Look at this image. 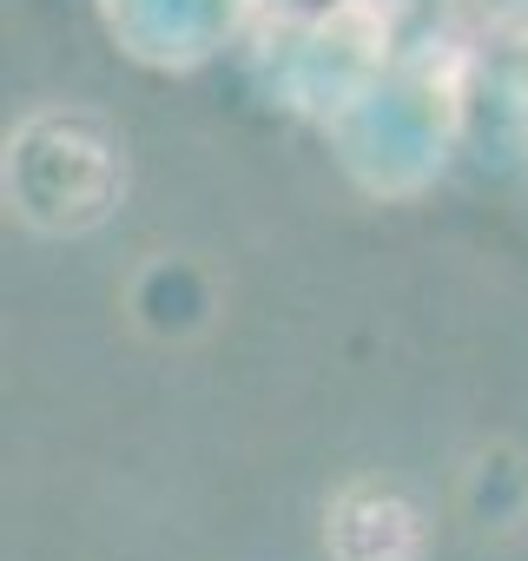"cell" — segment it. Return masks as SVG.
Masks as SVG:
<instances>
[{
    "instance_id": "1",
    "label": "cell",
    "mask_w": 528,
    "mask_h": 561,
    "mask_svg": "<svg viewBox=\"0 0 528 561\" xmlns=\"http://www.w3.org/2000/svg\"><path fill=\"white\" fill-rule=\"evenodd\" d=\"M324 554L331 561H423L429 522L410 502V489L383 476H357L324 508Z\"/></svg>"
}]
</instances>
